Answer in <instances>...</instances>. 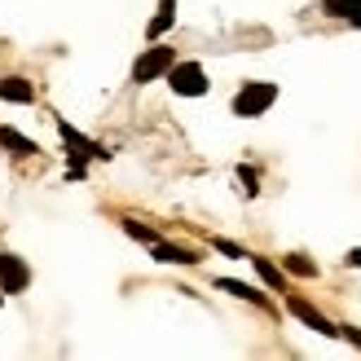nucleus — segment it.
<instances>
[{
	"instance_id": "15",
	"label": "nucleus",
	"mask_w": 361,
	"mask_h": 361,
	"mask_svg": "<svg viewBox=\"0 0 361 361\" xmlns=\"http://www.w3.org/2000/svg\"><path fill=\"white\" fill-rule=\"evenodd\" d=\"M238 180H243V194H247V198L260 194V176H256V168H238Z\"/></svg>"
},
{
	"instance_id": "19",
	"label": "nucleus",
	"mask_w": 361,
	"mask_h": 361,
	"mask_svg": "<svg viewBox=\"0 0 361 361\" xmlns=\"http://www.w3.org/2000/svg\"><path fill=\"white\" fill-rule=\"evenodd\" d=\"M0 304H5V291H0Z\"/></svg>"
},
{
	"instance_id": "2",
	"label": "nucleus",
	"mask_w": 361,
	"mask_h": 361,
	"mask_svg": "<svg viewBox=\"0 0 361 361\" xmlns=\"http://www.w3.org/2000/svg\"><path fill=\"white\" fill-rule=\"evenodd\" d=\"M168 88H172V93L176 97H207V71L203 66H198V62H172L168 66Z\"/></svg>"
},
{
	"instance_id": "9",
	"label": "nucleus",
	"mask_w": 361,
	"mask_h": 361,
	"mask_svg": "<svg viewBox=\"0 0 361 361\" xmlns=\"http://www.w3.org/2000/svg\"><path fill=\"white\" fill-rule=\"evenodd\" d=\"M322 13L339 18V23H353L361 31V0H322Z\"/></svg>"
},
{
	"instance_id": "6",
	"label": "nucleus",
	"mask_w": 361,
	"mask_h": 361,
	"mask_svg": "<svg viewBox=\"0 0 361 361\" xmlns=\"http://www.w3.org/2000/svg\"><path fill=\"white\" fill-rule=\"evenodd\" d=\"M150 256H154L159 264H198V251H190V247H176V243H168V238L150 243Z\"/></svg>"
},
{
	"instance_id": "16",
	"label": "nucleus",
	"mask_w": 361,
	"mask_h": 361,
	"mask_svg": "<svg viewBox=\"0 0 361 361\" xmlns=\"http://www.w3.org/2000/svg\"><path fill=\"white\" fill-rule=\"evenodd\" d=\"M212 247L221 251V256H229V260H247V251L238 243H229V238H212Z\"/></svg>"
},
{
	"instance_id": "5",
	"label": "nucleus",
	"mask_w": 361,
	"mask_h": 361,
	"mask_svg": "<svg viewBox=\"0 0 361 361\" xmlns=\"http://www.w3.org/2000/svg\"><path fill=\"white\" fill-rule=\"evenodd\" d=\"M27 286H31L27 260H18V256H9V251H0V291H5V295H18V291H27Z\"/></svg>"
},
{
	"instance_id": "1",
	"label": "nucleus",
	"mask_w": 361,
	"mask_h": 361,
	"mask_svg": "<svg viewBox=\"0 0 361 361\" xmlns=\"http://www.w3.org/2000/svg\"><path fill=\"white\" fill-rule=\"evenodd\" d=\"M278 102V84H269V80H247L238 93H233V115L238 119H260L269 106Z\"/></svg>"
},
{
	"instance_id": "10",
	"label": "nucleus",
	"mask_w": 361,
	"mask_h": 361,
	"mask_svg": "<svg viewBox=\"0 0 361 361\" xmlns=\"http://www.w3.org/2000/svg\"><path fill=\"white\" fill-rule=\"evenodd\" d=\"M247 260H251V269L260 274V282L269 286V291H286V274H282L274 260H264V256H247Z\"/></svg>"
},
{
	"instance_id": "8",
	"label": "nucleus",
	"mask_w": 361,
	"mask_h": 361,
	"mask_svg": "<svg viewBox=\"0 0 361 361\" xmlns=\"http://www.w3.org/2000/svg\"><path fill=\"white\" fill-rule=\"evenodd\" d=\"M172 23H176V0H159L154 18L146 23V40H164V35L172 31Z\"/></svg>"
},
{
	"instance_id": "12",
	"label": "nucleus",
	"mask_w": 361,
	"mask_h": 361,
	"mask_svg": "<svg viewBox=\"0 0 361 361\" xmlns=\"http://www.w3.org/2000/svg\"><path fill=\"white\" fill-rule=\"evenodd\" d=\"M0 146H5V150H13V154H40V146H35L31 137L13 133V128H0Z\"/></svg>"
},
{
	"instance_id": "18",
	"label": "nucleus",
	"mask_w": 361,
	"mask_h": 361,
	"mask_svg": "<svg viewBox=\"0 0 361 361\" xmlns=\"http://www.w3.org/2000/svg\"><path fill=\"white\" fill-rule=\"evenodd\" d=\"M344 264H348V269H361V247H353V251H348Z\"/></svg>"
},
{
	"instance_id": "11",
	"label": "nucleus",
	"mask_w": 361,
	"mask_h": 361,
	"mask_svg": "<svg viewBox=\"0 0 361 361\" xmlns=\"http://www.w3.org/2000/svg\"><path fill=\"white\" fill-rule=\"evenodd\" d=\"M0 97H5V102H18V106H31V102H35V88H31L27 80L9 75V80H0Z\"/></svg>"
},
{
	"instance_id": "17",
	"label": "nucleus",
	"mask_w": 361,
	"mask_h": 361,
	"mask_svg": "<svg viewBox=\"0 0 361 361\" xmlns=\"http://www.w3.org/2000/svg\"><path fill=\"white\" fill-rule=\"evenodd\" d=\"M339 339H348V344L361 348V331H357V326H339Z\"/></svg>"
},
{
	"instance_id": "7",
	"label": "nucleus",
	"mask_w": 361,
	"mask_h": 361,
	"mask_svg": "<svg viewBox=\"0 0 361 361\" xmlns=\"http://www.w3.org/2000/svg\"><path fill=\"white\" fill-rule=\"evenodd\" d=\"M216 286H221V291H229V295H238V300H247V304H256V309H274V304H269V295L260 291V286H251V282H238V278H216Z\"/></svg>"
},
{
	"instance_id": "14",
	"label": "nucleus",
	"mask_w": 361,
	"mask_h": 361,
	"mask_svg": "<svg viewBox=\"0 0 361 361\" xmlns=\"http://www.w3.org/2000/svg\"><path fill=\"white\" fill-rule=\"evenodd\" d=\"M123 233H128V238H137V243H159V238H164V233H159V229H150V225H141V221H123Z\"/></svg>"
},
{
	"instance_id": "3",
	"label": "nucleus",
	"mask_w": 361,
	"mask_h": 361,
	"mask_svg": "<svg viewBox=\"0 0 361 361\" xmlns=\"http://www.w3.org/2000/svg\"><path fill=\"white\" fill-rule=\"evenodd\" d=\"M172 62H176V53H172L168 44L150 40V49H146V53H141V58L133 62V84H154V80H164Z\"/></svg>"
},
{
	"instance_id": "13",
	"label": "nucleus",
	"mask_w": 361,
	"mask_h": 361,
	"mask_svg": "<svg viewBox=\"0 0 361 361\" xmlns=\"http://www.w3.org/2000/svg\"><path fill=\"white\" fill-rule=\"evenodd\" d=\"M282 274H295V278H317V264L309 256H300V251H291V256L282 260Z\"/></svg>"
},
{
	"instance_id": "4",
	"label": "nucleus",
	"mask_w": 361,
	"mask_h": 361,
	"mask_svg": "<svg viewBox=\"0 0 361 361\" xmlns=\"http://www.w3.org/2000/svg\"><path fill=\"white\" fill-rule=\"evenodd\" d=\"M286 309H291V317H300V322H304V326H309V331L326 335V339H339V326H335L331 317H322V313L313 309L309 300H300V295H286Z\"/></svg>"
}]
</instances>
